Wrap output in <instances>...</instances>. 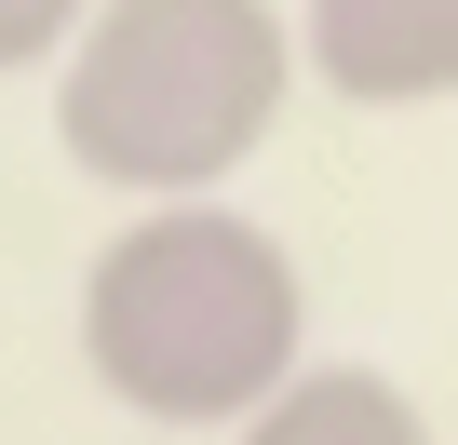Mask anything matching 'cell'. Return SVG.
I'll return each mask as SVG.
<instances>
[{"mask_svg":"<svg viewBox=\"0 0 458 445\" xmlns=\"http://www.w3.org/2000/svg\"><path fill=\"white\" fill-rule=\"evenodd\" d=\"M229 445H431V405L404 391V378H377V364H297Z\"/></svg>","mask_w":458,"mask_h":445,"instance_id":"cell-4","label":"cell"},{"mask_svg":"<svg viewBox=\"0 0 458 445\" xmlns=\"http://www.w3.org/2000/svg\"><path fill=\"white\" fill-rule=\"evenodd\" d=\"M310 364V284L284 230L202 202H135L81 270V378L148 432H243Z\"/></svg>","mask_w":458,"mask_h":445,"instance_id":"cell-1","label":"cell"},{"mask_svg":"<svg viewBox=\"0 0 458 445\" xmlns=\"http://www.w3.org/2000/svg\"><path fill=\"white\" fill-rule=\"evenodd\" d=\"M297 68L310 41L270 0H95L55 55V149L122 202H202L270 149Z\"/></svg>","mask_w":458,"mask_h":445,"instance_id":"cell-2","label":"cell"},{"mask_svg":"<svg viewBox=\"0 0 458 445\" xmlns=\"http://www.w3.org/2000/svg\"><path fill=\"white\" fill-rule=\"evenodd\" d=\"M81 28H95V0H0V81H14V68H55Z\"/></svg>","mask_w":458,"mask_h":445,"instance_id":"cell-5","label":"cell"},{"mask_svg":"<svg viewBox=\"0 0 458 445\" xmlns=\"http://www.w3.org/2000/svg\"><path fill=\"white\" fill-rule=\"evenodd\" d=\"M310 81L351 108H445L458 95V0H297Z\"/></svg>","mask_w":458,"mask_h":445,"instance_id":"cell-3","label":"cell"}]
</instances>
